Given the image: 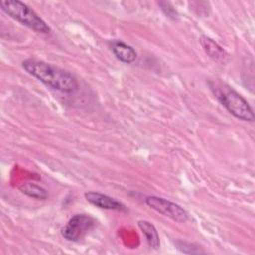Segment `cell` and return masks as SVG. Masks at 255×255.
Listing matches in <instances>:
<instances>
[{"label":"cell","instance_id":"cell-3","mask_svg":"<svg viewBox=\"0 0 255 255\" xmlns=\"http://www.w3.org/2000/svg\"><path fill=\"white\" fill-rule=\"evenodd\" d=\"M0 7L8 16L35 32L47 34L51 31L46 22L35 11L21 1L2 0L0 2Z\"/></svg>","mask_w":255,"mask_h":255},{"label":"cell","instance_id":"cell-5","mask_svg":"<svg viewBox=\"0 0 255 255\" xmlns=\"http://www.w3.org/2000/svg\"><path fill=\"white\" fill-rule=\"evenodd\" d=\"M145 203L151 209L157 211L164 216L169 217L170 219L178 223H183L188 219L187 212L180 205L168 199L151 195L145 198Z\"/></svg>","mask_w":255,"mask_h":255},{"label":"cell","instance_id":"cell-2","mask_svg":"<svg viewBox=\"0 0 255 255\" xmlns=\"http://www.w3.org/2000/svg\"><path fill=\"white\" fill-rule=\"evenodd\" d=\"M210 90L216 99L235 118L246 121H254V113L248 102L228 85L221 82H209Z\"/></svg>","mask_w":255,"mask_h":255},{"label":"cell","instance_id":"cell-7","mask_svg":"<svg viewBox=\"0 0 255 255\" xmlns=\"http://www.w3.org/2000/svg\"><path fill=\"white\" fill-rule=\"evenodd\" d=\"M200 44L203 47L205 53L215 62L224 64L228 60V54L225 52V50L220 47L216 42H214L211 38L206 36H201Z\"/></svg>","mask_w":255,"mask_h":255},{"label":"cell","instance_id":"cell-1","mask_svg":"<svg viewBox=\"0 0 255 255\" xmlns=\"http://www.w3.org/2000/svg\"><path fill=\"white\" fill-rule=\"evenodd\" d=\"M22 67L28 74L54 90L73 93L79 88L78 81L72 73L44 61L26 59L22 62Z\"/></svg>","mask_w":255,"mask_h":255},{"label":"cell","instance_id":"cell-6","mask_svg":"<svg viewBox=\"0 0 255 255\" xmlns=\"http://www.w3.org/2000/svg\"><path fill=\"white\" fill-rule=\"evenodd\" d=\"M86 200L96 207L108 210L126 211V206L114 197L97 191H88L84 194Z\"/></svg>","mask_w":255,"mask_h":255},{"label":"cell","instance_id":"cell-8","mask_svg":"<svg viewBox=\"0 0 255 255\" xmlns=\"http://www.w3.org/2000/svg\"><path fill=\"white\" fill-rule=\"evenodd\" d=\"M111 47L116 58L125 64L133 63L137 57L135 50L131 46L122 41L112 42Z\"/></svg>","mask_w":255,"mask_h":255},{"label":"cell","instance_id":"cell-10","mask_svg":"<svg viewBox=\"0 0 255 255\" xmlns=\"http://www.w3.org/2000/svg\"><path fill=\"white\" fill-rule=\"evenodd\" d=\"M19 189L22 193L26 194L29 197L35 198V199L45 200V199L48 198L47 190L44 187H42L40 185H37L35 183H32V182L22 183L19 186Z\"/></svg>","mask_w":255,"mask_h":255},{"label":"cell","instance_id":"cell-4","mask_svg":"<svg viewBox=\"0 0 255 255\" xmlns=\"http://www.w3.org/2000/svg\"><path fill=\"white\" fill-rule=\"evenodd\" d=\"M96 224V220L89 214H75L61 229L62 236L68 240L77 242L85 237Z\"/></svg>","mask_w":255,"mask_h":255},{"label":"cell","instance_id":"cell-9","mask_svg":"<svg viewBox=\"0 0 255 255\" xmlns=\"http://www.w3.org/2000/svg\"><path fill=\"white\" fill-rule=\"evenodd\" d=\"M137 225L139 229L142 231V233L144 234L149 247L157 249L160 245V241H159L158 232L155 226L147 220H139L137 222Z\"/></svg>","mask_w":255,"mask_h":255}]
</instances>
